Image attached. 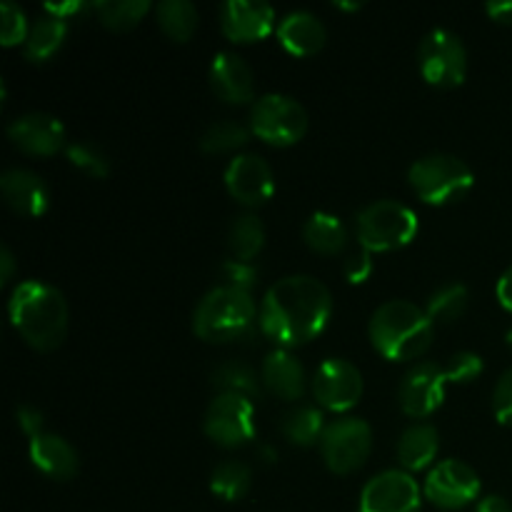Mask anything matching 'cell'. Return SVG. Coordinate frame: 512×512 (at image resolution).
<instances>
[{
  "mask_svg": "<svg viewBox=\"0 0 512 512\" xmlns=\"http://www.w3.org/2000/svg\"><path fill=\"white\" fill-rule=\"evenodd\" d=\"M30 33V23L25 18L23 8L15 5L13 0H3L0 3V43L5 48H13V45H25Z\"/></svg>",
  "mask_w": 512,
  "mask_h": 512,
  "instance_id": "cell-35",
  "label": "cell"
},
{
  "mask_svg": "<svg viewBox=\"0 0 512 512\" xmlns=\"http://www.w3.org/2000/svg\"><path fill=\"white\" fill-rule=\"evenodd\" d=\"M93 10V3H83V0H73V3H45L43 13L55 15L60 20H70L80 13H88Z\"/></svg>",
  "mask_w": 512,
  "mask_h": 512,
  "instance_id": "cell-41",
  "label": "cell"
},
{
  "mask_svg": "<svg viewBox=\"0 0 512 512\" xmlns=\"http://www.w3.org/2000/svg\"><path fill=\"white\" fill-rule=\"evenodd\" d=\"M203 430L220 448H240L255 438V403L240 395H215L203 418Z\"/></svg>",
  "mask_w": 512,
  "mask_h": 512,
  "instance_id": "cell-10",
  "label": "cell"
},
{
  "mask_svg": "<svg viewBox=\"0 0 512 512\" xmlns=\"http://www.w3.org/2000/svg\"><path fill=\"white\" fill-rule=\"evenodd\" d=\"M225 188L240 205L258 208L275 193V175L268 160L255 153H240L225 168Z\"/></svg>",
  "mask_w": 512,
  "mask_h": 512,
  "instance_id": "cell-15",
  "label": "cell"
},
{
  "mask_svg": "<svg viewBox=\"0 0 512 512\" xmlns=\"http://www.w3.org/2000/svg\"><path fill=\"white\" fill-rule=\"evenodd\" d=\"M468 303V288L463 283H448L430 295L428 305H425V313H428V318L435 325H450L463 318L465 310H468Z\"/></svg>",
  "mask_w": 512,
  "mask_h": 512,
  "instance_id": "cell-33",
  "label": "cell"
},
{
  "mask_svg": "<svg viewBox=\"0 0 512 512\" xmlns=\"http://www.w3.org/2000/svg\"><path fill=\"white\" fill-rule=\"evenodd\" d=\"M150 10H153V5L148 0H100V3H93V13L98 15L100 23L110 30H118V33L133 30Z\"/></svg>",
  "mask_w": 512,
  "mask_h": 512,
  "instance_id": "cell-32",
  "label": "cell"
},
{
  "mask_svg": "<svg viewBox=\"0 0 512 512\" xmlns=\"http://www.w3.org/2000/svg\"><path fill=\"white\" fill-rule=\"evenodd\" d=\"M325 415L320 408L313 405H298V408L288 410L280 418V433L290 445H300V448H310V445L320 443L325 433Z\"/></svg>",
  "mask_w": 512,
  "mask_h": 512,
  "instance_id": "cell-26",
  "label": "cell"
},
{
  "mask_svg": "<svg viewBox=\"0 0 512 512\" xmlns=\"http://www.w3.org/2000/svg\"><path fill=\"white\" fill-rule=\"evenodd\" d=\"M15 420H18V428L23 430L30 440L38 438L40 433H45L43 413H40L38 408H33V405H20V408L15 410Z\"/></svg>",
  "mask_w": 512,
  "mask_h": 512,
  "instance_id": "cell-40",
  "label": "cell"
},
{
  "mask_svg": "<svg viewBox=\"0 0 512 512\" xmlns=\"http://www.w3.org/2000/svg\"><path fill=\"white\" fill-rule=\"evenodd\" d=\"M495 293H498L500 305H503L505 310H510V313H512V265L508 270H505L503 275H500Z\"/></svg>",
  "mask_w": 512,
  "mask_h": 512,
  "instance_id": "cell-43",
  "label": "cell"
},
{
  "mask_svg": "<svg viewBox=\"0 0 512 512\" xmlns=\"http://www.w3.org/2000/svg\"><path fill=\"white\" fill-rule=\"evenodd\" d=\"M65 155H68L73 168H78L80 173L90 175V178L103 180L110 175L108 155H105L98 145L88 143V140H75V143H68Z\"/></svg>",
  "mask_w": 512,
  "mask_h": 512,
  "instance_id": "cell-34",
  "label": "cell"
},
{
  "mask_svg": "<svg viewBox=\"0 0 512 512\" xmlns=\"http://www.w3.org/2000/svg\"><path fill=\"white\" fill-rule=\"evenodd\" d=\"M278 40L295 58H310L323 50L328 33L318 15H313L310 10H293L280 20Z\"/></svg>",
  "mask_w": 512,
  "mask_h": 512,
  "instance_id": "cell-21",
  "label": "cell"
},
{
  "mask_svg": "<svg viewBox=\"0 0 512 512\" xmlns=\"http://www.w3.org/2000/svg\"><path fill=\"white\" fill-rule=\"evenodd\" d=\"M303 240L318 255H340L348 248V228L333 213H313L303 225Z\"/></svg>",
  "mask_w": 512,
  "mask_h": 512,
  "instance_id": "cell-24",
  "label": "cell"
},
{
  "mask_svg": "<svg viewBox=\"0 0 512 512\" xmlns=\"http://www.w3.org/2000/svg\"><path fill=\"white\" fill-rule=\"evenodd\" d=\"M418 215L398 200H375L355 218L358 243L370 253H393L405 248L418 235Z\"/></svg>",
  "mask_w": 512,
  "mask_h": 512,
  "instance_id": "cell-5",
  "label": "cell"
},
{
  "mask_svg": "<svg viewBox=\"0 0 512 512\" xmlns=\"http://www.w3.org/2000/svg\"><path fill=\"white\" fill-rule=\"evenodd\" d=\"M210 383L218 390V395H240V398L258 400L263 395V380L255 375L250 365L230 360V363L218 365L210 375Z\"/></svg>",
  "mask_w": 512,
  "mask_h": 512,
  "instance_id": "cell-27",
  "label": "cell"
},
{
  "mask_svg": "<svg viewBox=\"0 0 512 512\" xmlns=\"http://www.w3.org/2000/svg\"><path fill=\"white\" fill-rule=\"evenodd\" d=\"M418 65L420 75L435 88H458L468 75V50L453 30L435 28L420 43Z\"/></svg>",
  "mask_w": 512,
  "mask_h": 512,
  "instance_id": "cell-8",
  "label": "cell"
},
{
  "mask_svg": "<svg viewBox=\"0 0 512 512\" xmlns=\"http://www.w3.org/2000/svg\"><path fill=\"white\" fill-rule=\"evenodd\" d=\"M258 325L253 293L218 285L200 300L193 313V333L205 343L225 345L250 338Z\"/></svg>",
  "mask_w": 512,
  "mask_h": 512,
  "instance_id": "cell-4",
  "label": "cell"
},
{
  "mask_svg": "<svg viewBox=\"0 0 512 512\" xmlns=\"http://www.w3.org/2000/svg\"><path fill=\"white\" fill-rule=\"evenodd\" d=\"M493 413L500 425L512 428V368L500 375L493 388Z\"/></svg>",
  "mask_w": 512,
  "mask_h": 512,
  "instance_id": "cell-39",
  "label": "cell"
},
{
  "mask_svg": "<svg viewBox=\"0 0 512 512\" xmlns=\"http://www.w3.org/2000/svg\"><path fill=\"white\" fill-rule=\"evenodd\" d=\"M373 450V430L360 418H338L325 428L320 453L325 465L338 475L363 468Z\"/></svg>",
  "mask_w": 512,
  "mask_h": 512,
  "instance_id": "cell-9",
  "label": "cell"
},
{
  "mask_svg": "<svg viewBox=\"0 0 512 512\" xmlns=\"http://www.w3.org/2000/svg\"><path fill=\"white\" fill-rule=\"evenodd\" d=\"M220 275H223L225 283L230 288L245 290V293H253L255 283H258V268L253 263H240V260H225L223 268H220Z\"/></svg>",
  "mask_w": 512,
  "mask_h": 512,
  "instance_id": "cell-37",
  "label": "cell"
},
{
  "mask_svg": "<svg viewBox=\"0 0 512 512\" xmlns=\"http://www.w3.org/2000/svg\"><path fill=\"white\" fill-rule=\"evenodd\" d=\"M258 458L263 460V463L273 465L275 460H278V453H275V448H270V445H260V450H258Z\"/></svg>",
  "mask_w": 512,
  "mask_h": 512,
  "instance_id": "cell-46",
  "label": "cell"
},
{
  "mask_svg": "<svg viewBox=\"0 0 512 512\" xmlns=\"http://www.w3.org/2000/svg\"><path fill=\"white\" fill-rule=\"evenodd\" d=\"M250 135H253L250 133V125L238 123V120H218V123L208 125L203 130L198 145L208 155H225L248 145Z\"/></svg>",
  "mask_w": 512,
  "mask_h": 512,
  "instance_id": "cell-31",
  "label": "cell"
},
{
  "mask_svg": "<svg viewBox=\"0 0 512 512\" xmlns=\"http://www.w3.org/2000/svg\"><path fill=\"white\" fill-rule=\"evenodd\" d=\"M68 38V20H60L55 15L45 13L43 18L30 25L28 40L23 45V53L30 63H45L63 48Z\"/></svg>",
  "mask_w": 512,
  "mask_h": 512,
  "instance_id": "cell-25",
  "label": "cell"
},
{
  "mask_svg": "<svg viewBox=\"0 0 512 512\" xmlns=\"http://www.w3.org/2000/svg\"><path fill=\"white\" fill-rule=\"evenodd\" d=\"M250 133L275 148H288L308 133V113L290 95L268 93L250 108Z\"/></svg>",
  "mask_w": 512,
  "mask_h": 512,
  "instance_id": "cell-7",
  "label": "cell"
},
{
  "mask_svg": "<svg viewBox=\"0 0 512 512\" xmlns=\"http://www.w3.org/2000/svg\"><path fill=\"white\" fill-rule=\"evenodd\" d=\"M363 373L350 360L328 358L313 375V395L330 413H348L363 398Z\"/></svg>",
  "mask_w": 512,
  "mask_h": 512,
  "instance_id": "cell-12",
  "label": "cell"
},
{
  "mask_svg": "<svg viewBox=\"0 0 512 512\" xmlns=\"http://www.w3.org/2000/svg\"><path fill=\"white\" fill-rule=\"evenodd\" d=\"M210 88L228 105H245L255 98V75L238 53H218L210 63Z\"/></svg>",
  "mask_w": 512,
  "mask_h": 512,
  "instance_id": "cell-18",
  "label": "cell"
},
{
  "mask_svg": "<svg viewBox=\"0 0 512 512\" xmlns=\"http://www.w3.org/2000/svg\"><path fill=\"white\" fill-rule=\"evenodd\" d=\"M250 483H253V473L240 460H225L210 475V490L215 498L225 500V503H238L248 495Z\"/></svg>",
  "mask_w": 512,
  "mask_h": 512,
  "instance_id": "cell-30",
  "label": "cell"
},
{
  "mask_svg": "<svg viewBox=\"0 0 512 512\" xmlns=\"http://www.w3.org/2000/svg\"><path fill=\"white\" fill-rule=\"evenodd\" d=\"M28 455L40 473L48 475V478L53 480H60V483L73 480L80 470L78 453H75L73 445L65 438H60V435L40 433L38 438L30 440Z\"/></svg>",
  "mask_w": 512,
  "mask_h": 512,
  "instance_id": "cell-20",
  "label": "cell"
},
{
  "mask_svg": "<svg viewBox=\"0 0 512 512\" xmlns=\"http://www.w3.org/2000/svg\"><path fill=\"white\" fill-rule=\"evenodd\" d=\"M265 245V228L258 215L245 213L233 220L228 230V250L230 258L240 263H253Z\"/></svg>",
  "mask_w": 512,
  "mask_h": 512,
  "instance_id": "cell-29",
  "label": "cell"
},
{
  "mask_svg": "<svg viewBox=\"0 0 512 512\" xmlns=\"http://www.w3.org/2000/svg\"><path fill=\"white\" fill-rule=\"evenodd\" d=\"M480 475L463 460H443L433 465L423 485V495L443 510H460L480 498Z\"/></svg>",
  "mask_w": 512,
  "mask_h": 512,
  "instance_id": "cell-11",
  "label": "cell"
},
{
  "mask_svg": "<svg viewBox=\"0 0 512 512\" xmlns=\"http://www.w3.org/2000/svg\"><path fill=\"white\" fill-rule=\"evenodd\" d=\"M335 8L338 10H360L363 8V3H335Z\"/></svg>",
  "mask_w": 512,
  "mask_h": 512,
  "instance_id": "cell-47",
  "label": "cell"
},
{
  "mask_svg": "<svg viewBox=\"0 0 512 512\" xmlns=\"http://www.w3.org/2000/svg\"><path fill=\"white\" fill-rule=\"evenodd\" d=\"M475 512H512V505L503 495H488L478 503V510Z\"/></svg>",
  "mask_w": 512,
  "mask_h": 512,
  "instance_id": "cell-45",
  "label": "cell"
},
{
  "mask_svg": "<svg viewBox=\"0 0 512 512\" xmlns=\"http://www.w3.org/2000/svg\"><path fill=\"white\" fill-rule=\"evenodd\" d=\"M13 273H15V258L13 253H10L8 245H3V248H0V285L10 283V280H13Z\"/></svg>",
  "mask_w": 512,
  "mask_h": 512,
  "instance_id": "cell-44",
  "label": "cell"
},
{
  "mask_svg": "<svg viewBox=\"0 0 512 512\" xmlns=\"http://www.w3.org/2000/svg\"><path fill=\"white\" fill-rule=\"evenodd\" d=\"M8 315L20 338L40 353L58 350L68 335V303L43 280L20 283L8 300Z\"/></svg>",
  "mask_w": 512,
  "mask_h": 512,
  "instance_id": "cell-2",
  "label": "cell"
},
{
  "mask_svg": "<svg viewBox=\"0 0 512 512\" xmlns=\"http://www.w3.org/2000/svg\"><path fill=\"white\" fill-rule=\"evenodd\" d=\"M473 170L465 160L448 153H433L415 160L408 170L413 193L428 205H453L473 188Z\"/></svg>",
  "mask_w": 512,
  "mask_h": 512,
  "instance_id": "cell-6",
  "label": "cell"
},
{
  "mask_svg": "<svg viewBox=\"0 0 512 512\" xmlns=\"http://www.w3.org/2000/svg\"><path fill=\"white\" fill-rule=\"evenodd\" d=\"M273 5L263 0H228L220 8V30L233 43H255L265 40L275 30Z\"/></svg>",
  "mask_w": 512,
  "mask_h": 512,
  "instance_id": "cell-16",
  "label": "cell"
},
{
  "mask_svg": "<svg viewBox=\"0 0 512 512\" xmlns=\"http://www.w3.org/2000/svg\"><path fill=\"white\" fill-rule=\"evenodd\" d=\"M155 20L173 43H188L198 30L200 18L198 8L190 0H163L160 5H155Z\"/></svg>",
  "mask_w": 512,
  "mask_h": 512,
  "instance_id": "cell-28",
  "label": "cell"
},
{
  "mask_svg": "<svg viewBox=\"0 0 512 512\" xmlns=\"http://www.w3.org/2000/svg\"><path fill=\"white\" fill-rule=\"evenodd\" d=\"M0 193L8 208L25 218H40L50 208V190L38 173L28 168H10L0 175Z\"/></svg>",
  "mask_w": 512,
  "mask_h": 512,
  "instance_id": "cell-19",
  "label": "cell"
},
{
  "mask_svg": "<svg viewBox=\"0 0 512 512\" xmlns=\"http://www.w3.org/2000/svg\"><path fill=\"white\" fill-rule=\"evenodd\" d=\"M490 18L500 25H512V0H493L485 5Z\"/></svg>",
  "mask_w": 512,
  "mask_h": 512,
  "instance_id": "cell-42",
  "label": "cell"
},
{
  "mask_svg": "<svg viewBox=\"0 0 512 512\" xmlns=\"http://www.w3.org/2000/svg\"><path fill=\"white\" fill-rule=\"evenodd\" d=\"M333 315V295L313 275H288L268 288L260 303V330L280 348L318 338Z\"/></svg>",
  "mask_w": 512,
  "mask_h": 512,
  "instance_id": "cell-1",
  "label": "cell"
},
{
  "mask_svg": "<svg viewBox=\"0 0 512 512\" xmlns=\"http://www.w3.org/2000/svg\"><path fill=\"white\" fill-rule=\"evenodd\" d=\"M450 378L445 373V365L418 363L408 370L398 390L400 408L408 418L425 420L443 405L445 390H448Z\"/></svg>",
  "mask_w": 512,
  "mask_h": 512,
  "instance_id": "cell-14",
  "label": "cell"
},
{
  "mask_svg": "<svg viewBox=\"0 0 512 512\" xmlns=\"http://www.w3.org/2000/svg\"><path fill=\"white\" fill-rule=\"evenodd\" d=\"M370 255L373 253L365 250L363 245H358V248H353L348 255H345L343 273L345 278H348V283L360 285L373 275V258H370Z\"/></svg>",
  "mask_w": 512,
  "mask_h": 512,
  "instance_id": "cell-38",
  "label": "cell"
},
{
  "mask_svg": "<svg viewBox=\"0 0 512 512\" xmlns=\"http://www.w3.org/2000/svg\"><path fill=\"white\" fill-rule=\"evenodd\" d=\"M445 373H448L450 383H473L480 373H483V358L478 353H455L450 358V363L445 365Z\"/></svg>",
  "mask_w": 512,
  "mask_h": 512,
  "instance_id": "cell-36",
  "label": "cell"
},
{
  "mask_svg": "<svg viewBox=\"0 0 512 512\" xmlns=\"http://www.w3.org/2000/svg\"><path fill=\"white\" fill-rule=\"evenodd\" d=\"M505 343H508L510 350H512V328L508 330V335H505Z\"/></svg>",
  "mask_w": 512,
  "mask_h": 512,
  "instance_id": "cell-48",
  "label": "cell"
},
{
  "mask_svg": "<svg viewBox=\"0 0 512 512\" xmlns=\"http://www.w3.org/2000/svg\"><path fill=\"white\" fill-rule=\"evenodd\" d=\"M260 380L268 393L280 400H300L305 395V370L290 350L278 348L265 358Z\"/></svg>",
  "mask_w": 512,
  "mask_h": 512,
  "instance_id": "cell-22",
  "label": "cell"
},
{
  "mask_svg": "<svg viewBox=\"0 0 512 512\" xmlns=\"http://www.w3.org/2000/svg\"><path fill=\"white\" fill-rule=\"evenodd\" d=\"M8 140L25 155L48 158L65 150V128L48 113H25L8 125Z\"/></svg>",
  "mask_w": 512,
  "mask_h": 512,
  "instance_id": "cell-17",
  "label": "cell"
},
{
  "mask_svg": "<svg viewBox=\"0 0 512 512\" xmlns=\"http://www.w3.org/2000/svg\"><path fill=\"white\" fill-rule=\"evenodd\" d=\"M368 335L375 353L390 363H408L428 353L435 338V323L425 308L410 300H388L370 318Z\"/></svg>",
  "mask_w": 512,
  "mask_h": 512,
  "instance_id": "cell-3",
  "label": "cell"
},
{
  "mask_svg": "<svg viewBox=\"0 0 512 512\" xmlns=\"http://www.w3.org/2000/svg\"><path fill=\"white\" fill-rule=\"evenodd\" d=\"M440 435L435 425L415 423L403 430L398 440V460L405 468V473H420L430 468L438 458Z\"/></svg>",
  "mask_w": 512,
  "mask_h": 512,
  "instance_id": "cell-23",
  "label": "cell"
},
{
  "mask_svg": "<svg viewBox=\"0 0 512 512\" xmlns=\"http://www.w3.org/2000/svg\"><path fill=\"white\" fill-rule=\"evenodd\" d=\"M423 495L418 480L405 470H385L368 480L358 512H420Z\"/></svg>",
  "mask_w": 512,
  "mask_h": 512,
  "instance_id": "cell-13",
  "label": "cell"
}]
</instances>
